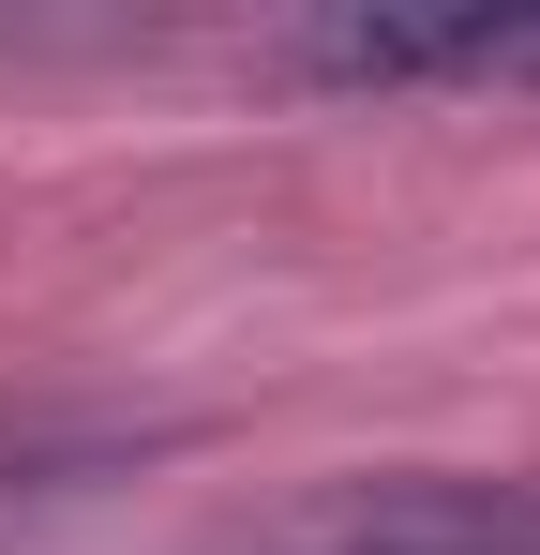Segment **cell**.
<instances>
[{"label":"cell","mask_w":540,"mask_h":555,"mask_svg":"<svg viewBox=\"0 0 540 555\" xmlns=\"http://www.w3.org/2000/svg\"><path fill=\"white\" fill-rule=\"evenodd\" d=\"M285 555H540V480H450V465H406V480L331 495Z\"/></svg>","instance_id":"7a4b0ae2"},{"label":"cell","mask_w":540,"mask_h":555,"mask_svg":"<svg viewBox=\"0 0 540 555\" xmlns=\"http://www.w3.org/2000/svg\"><path fill=\"white\" fill-rule=\"evenodd\" d=\"M300 91H540V0H331L256 30Z\"/></svg>","instance_id":"6da1fadb"}]
</instances>
